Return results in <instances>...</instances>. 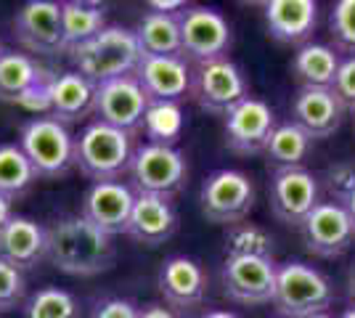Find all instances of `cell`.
Listing matches in <instances>:
<instances>
[{
  "label": "cell",
  "mask_w": 355,
  "mask_h": 318,
  "mask_svg": "<svg viewBox=\"0 0 355 318\" xmlns=\"http://www.w3.org/2000/svg\"><path fill=\"white\" fill-rule=\"evenodd\" d=\"M45 260L67 276H98L117 263L114 236L104 233L90 220L77 215H61L45 226Z\"/></svg>",
  "instance_id": "obj_1"
},
{
  "label": "cell",
  "mask_w": 355,
  "mask_h": 318,
  "mask_svg": "<svg viewBox=\"0 0 355 318\" xmlns=\"http://www.w3.org/2000/svg\"><path fill=\"white\" fill-rule=\"evenodd\" d=\"M141 59H144V53L135 40V32L119 27V24H106L88 43L69 51L74 72H80L93 85H101V82L125 75H135Z\"/></svg>",
  "instance_id": "obj_2"
},
{
  "label": "cell",
  "mask_w": 355,
  "mask_h": 318,
  "mask_svg": "<svg viewBox=\"0 0 355 318\" xmlns=\"http://www.w3.org/2000/svg\"><path fill=\"white\" fill-rule=\"evenodd\" d=\"M133 136L96 120L74 138V167L93 183L119 181L133 157Z\"/></svg>",
  "instance_id": "obj_3"
},
{
  "label": "cell",
  "mask_w": 355,
  "mask_h": 318,
  "mask_svg": "<svg viewBox=\"0 0 355 318\" xmlns=\"http://www.w3.org/2000/svg\"><path fill=\"white\" fill-rule=\"evenodd\" d=\"M334 303V287L329 276L308 263H282L276 271L273 308L282 318H313L329 313Z\"/></svg>",
  "instance_id": "obj_4"
},
{
  "label": "cell",
  "mask_w": 355,
  "mask_h": 318,
  "mask_svg": "<svg viewBox=\"0 0 355 318\" xmlns=\"http://www.w3.org/2000/svg\"><path fill=\"white\" fill-rule=\"evenodd\" d=\"M16 143L43 181H61L74 170V136L51 114L24 122Z\"/></svg>",
  "instance_id": "obj_5"
},
{
  "label": "cell",
  "mask_w": 355,
  "mask_h": 318,
  "mask_svg": "<svg viewBox=\"0 0 355 318\" xmlns=\"http://www.w3.org/2000/svg\"><path fill=\"white\" fill-rule=\"evenodd\" d=\"M202 215L215 226H236L250 218L254 207V183L241 170H215L209 173L199 191Z\"/></svg>",
  "instance_id": "obj_6"
},
{
  "label": "cell",
  "mask_w": 355,
  "mask_h": 318,
  "mask_svg": "<svg viewBox=\"0 0 355 318\" xmlns=\"http://www.w3.org/2000/svg\"><path fill=\"white\" fill-rule=\"evenodd\" d=\"M130 188L135 194H162L173 197L183 188L189 165L186 154L175 146H157V143H141L135 146L130 157Z\"/></svg>",
  "instance_id": "obj_7"
},
{
  "label": "cell",
  "mask_w": 355,
  "mask_h": 318,
  "mask_svg": "<svg viewBox=\"0 0 355 318\" xmlns=\"http://www.w3.org/2000/svg\"><path fill=\"white\" fill-rule=\"evenodd\" d=\"M270 212L284 226L300 228L321 202V183L305 167H284L273 170L268 186Z\"/></svg>",
  "instance_id": "obj_8"
},
{
  "label": "cell",
  "mask_w": 355,
  "mask_h": 318,
  "mask_svg": "<svg viewBox=\"0 0 355 318\" xmlns=\"http://www.w3.org/2000/svg\"><path fill=\"white\" fill-rule=\"evenodd\" d=\"M183 59L189 56L196 64L225 59L231 48V24L228 19L207 6H191L178 14Z\"/></svg>",
  "instance_id": "obj_9"
},
{
  "label": "cell",
  "mask_w": 355,
  "mask_h": 318,
  "mask_svg": "<svg viewBox=\"0 0 355 318\" xmlns=\"http://www.w3.org/2000/svg\"><path fill=\"white\" fill-rule=\"evenodd\" d=\"M191 98L209 114L225 117L247 98V80L228 56L196 64L191 77Z\"/></svg>",
  "instance_id": "obj_10"
},
{
  "label": "cell",
  "mask_w": 355,
  "mask_h": 318,
  "mask_svg": "<svg viewBox=\"0 0 355 318\" xmlns=\"http://www.w3.org/2000/svg\"><path fill=\"white\" fill-rule=\"evenodd\" d=\"M300 236L311 255L334 260L353 249L355 226L340 202L329 199V202H318V207L302 220Z\"/></svg>",
  "instance_id": "obj_11"
},
{
  "label": "cell",
  "mask_w": 355,
  "mask_h": 318,
  "mask_svg": "<svg viewBox=\"0 0 355 318\" xmlns=\"http://www.w3.org/2000/svg\"><path fill=\"white\" fill-rule=\"evenodd\" d=\"M276 125H279L276 112L263 98L247 96L241 104H236L225 114V122H223L225 146L241 157L263 154Z\"/></svg>",
  "instance_id": "obj_12"
},
{
  "label": "cell",
  "mask_w": 355,
  "mask_h": 318,
  "mask_svg": "<svg viewBox=\"0 0 355 318\" xmlns=\"http://www.w3.org/2000/svg\"><path fill=\"white\" fill-rule=\"evenodd\" d=\"M148 98L135 75H125L117 80H109L96 85V98H93V114L101 122L119 127L125 133H138L144 127V114H146Z\"/></svg>",
  "instance_id": "obj_13"
},
{
  "label": "cell",
  "mask_w": 355,
  "mask_h": 318,
  "mask_svg": "<svg viewBox=\"0 0 355 318\" xmlns=\"http://www.w3.org/2000/svg\"><path fill=\"white\" fill-rule=\"evenodd\" d=\"M16 43L37 53V56H59L64 51V30H61V3L53 0H30L14 16Z\"/></svg>",
  "instance_id": "obj_14"
},
{
  "label": "cell",
  "mask_w": 355,
  "mask_h": 318,
  "mask_svg": "<svg viewBox=\"0 0 355 318\" xmlns=\"http://www.w3.org/2000/svg\"><path fill=\"white\" fill-rule=\"evenodd\" d=\"M276 271L279 265L273 258H225L220 271L223 292L241 305L273 303Z\"/></svg>",
  "instance_id": "obj_15"
},
{
  "label": "cell",
  "mask_w": 355,
  "mask_h": 318,
  "mask_svg": "<svg viewBox=\"0 0 355 318\" xmlns=\"http://www.w3.org/2000/svg\"><path fill=\"white\" fill-rule=\"evenodd\" d=\"M133 204L135 191L130 188V183H90V188L83 197V204H80V215L109 236H119L128 231Z\"/></svg>",
  "instance_id": "obj_16"
},
{
  "label": "cell",
  "mask_w": 355,
  "mask_h": 318,
  "mask_svg": "<svg viewBox=\"0 0 355 318\" xmlns=\"http://www.w3.org/2000/svg\"><path fill=\"white\" fill-rule=\"evenodd\" d=\"M191 67L183 56H144L135 69V80L148 101L183 104L191 96Z\"/></svg>",
  "instance_id": "obj_17"
},
{
  "label": "cell",
  "mask_w": 355,
  "mask_h": 318,
  "mask_svg": "<svg viewBox=\"0 0 355 318\" xmlns=\"http://www.w3.org/2000/svg\"><path fill=\"white\" fill-rule=\"evenodd\" d=\"M347 109L331 88H300L292 98V122L308 136L329 138L342 127Z\"/></svg>",
  "instance_id": "obj_18"
},
{
  "label": "cell",
  "mask_w": 355,
  "mask_h": 318,
  "mask_svg": "<svg viewBox=\"0 0 355 318\" xmlns=\"http://www.w3.org/2000/svg\"><path fill=\"white\" fill-rule=\"evenodd\" d=\"M178 231V210L173 197L162 194H135V204L128 220L125 236L146 247H159Z\"/></svg>",
  "instance_id": "obj_19"
},
{
  "label": "cell",
  "mask_w": 355,
  "mask_h": 318,
  "mask_svg": "<svg viewBox=\"0 0 355 318\" xmlns=\"http://www.w3.org/2000/svg\"><path fill=\"white\" fill-rule=\"evenodd\" d=\"M266 8V24L273 40L286 46H308L318 27L315 0H270Z\"/></svg>",
  "instance_id": "obj_20"
},
{
  "label": "cell",
  "mask_w": 355,
  "mask_h": 318,
  "mask_svg": "<svg viewBox=\"0 0 355 318\" xmlns=\"http://www.w3.org/2000/svg\"><path fill=\"white\" fill-rule=\"evenodd\" d=\"M159 292L164 303L173 308H196L207 297V273L196 260L186 255L167 258L159 271Z\"/></svg>",
  "instance_id": "obj_21"
},
{
  "label": "cell",
  "mask_w": 355,
  "mask_h": 318,
  "mask_svg": "<svg viewBox=\"0 0 355 318\" xmlns=\"http://www.w3.org/2000/svg\"><path fill=\"white\" fill-rule=\"evenodd\" d=\"M0 260L21 273L37 268L45 260V226L24 215H14L0 231Z\"/></svg>",
  "instance_id": "obj_22"
},
{
  "label": "cell",
  "mask_w": 355,
  "mask_h": 318,
  "mask_svg": "<svg viewBox=\"0 0 355 318\" xmlns=\"http://www.w3.org/2000/svg\"><path fill=\"white\" fill-rule=\"evenodd\" d=\"M93 98H96V85L74 69L53 75L48 82L51 117H56L64 125H72L93 114Z\"/></svg>",
  "instance_id": "obj_23"
},
{
  "label": "cell",
  "mask_w": 355,
  "mask_h": 318,
  "mask_svg": "<svg viewBox=\"0 0 355 318\" xmlns=\"http://www.w3.org/2000/svg\"><path fill=\"white\" fill-rule=\"evenodd\" d=\"M48 77L51 75L32 59L30 53L3 51V56H0V101L21 104Z\"/></svg>",
  "instance_id": "obj_24"
},
{
  "label": "cell",
  "mask_w": 355,
  "mask_h": 318,
  "mask_svg": "<svg viewBox=\"0 0 355 318\" xmlns=\"http://www.w3.org/2000/svg\"><path fill=\"white\" fill-rule=\"evenodd\" d=\"M340 53L326 43H308L297 48L289 72L300 82V88H331L340 72Z\"/></svg>",
  "instance_id": "obj_25"
},
{
  "label": "cell",
  "mask_w": 355,
  "mask_h": 318,
  "mask_svg": "<svg viewBox=\"0 0 355 318\" xmlns=\"http://www.w3.org/2000/svg\"><path fill=\"white\" fill-rule=\"evenodd\" d=\"M133 32L144 56H183L178 14L148 11L141 16V21Z\"/></svg>",
  "instance_id": "obj_26"
},
{
  "label": "cell",
  "mask_w": 355,
  "mask_h": 318,
  "mask_svg": "<svg viewBox=\"0 0 355 318\" xmlns=\"http://www.w3.org/2000/svg\"><path fill=\"white\" fill-rule=\"evenodd\" d=\"M106 27V8L98 3L64 0L61 3V30H64V51L88 43Z\"/></svg>",
  "instance_id": "obj_27"
},
{
  "label": "cell",
  "mask_w": 355,
  "mask_h": 318,
  "mask_svg": "<svg viewBox=\"0 0 355 318\" xmlns=\"http://www.w3.org/2000/svg\"><path fill=\"white\" fill-rule=\"evenodd\" d=\"M313 138L297 127L295 122H284V125H276V130L270 133V141L266 146V157L268 165H273L276 170H284V167H302L305 157L311 154Z\"/></svg>",
  "instance_id": "obj_28"
},
{
  "label": "cell",
  "mask_w": 355,
  "mask_h": 318,
  "mask_svg": "<svg viewBox=\"0 0 355 318\" xmlns=\"http://www.w3.org/2000/svg\"><path fill=\"white\" fill-rule=\"evenodd\" d=\"M37 181V173L30 165L27 154L19 143H0V197L19 199Z\"/></svg>",
  "instance_id": "obj_29"
},
{
  "label": "cell",
  "mask_w": 355,
  "mask_h": 318,
  "mask_svg": "<svg viewBox=\"0 0 355 318\" xmlns=\"http://www.w3.org/2000/svg\"><path fill=\"white\" fill-rule=\"evenodd\" d=\"M183 109L180 104H170V101H148L146 114H144V136L146 143H157V146H175L178 138L183 136Z\"/></svg>",
  "instance_id": "obj_30"
},
{
  "label": "cell",
  "mask_w": 355,
  "mask_h": 318,
  "mask_svg": "<svg viewBox=\"0 0 355 318\" xmlns=\"http://www.w3.org/2000/svg\"><path fill=\"white\" fill-rule=\"evenodd\" d=\"M83 305L72 292L61 287H43L32 292L21 305V318H80Z\"/></svg>",
  "instance_id": "obj_31"
},
{
  "label": "cell",
  "mask_w": 355,
  "mask_h": 318,
  "mask_svg": "<svg viewBox=\"0 0 355 318\" xmlns=\"http://www.w3.org/2000/svg\"><path fill=\"white\" fill-rule=\"evenodd\" d=\"M225 258H273V236L254 223H236L225 233Z\"/></svg>",
  "instance_id": "obj_32"
},
{
  "label": "cell",
  "mask_w": 355,
  "mask_h": 318,
  "mask_svg": "<svg viewBox=\"0 0 355 318\" xmlns=\"http://www.w3.org/2000/svg\"><path fill=\"white\" fill-rule=\"evenodd\" d=\"M329 35L334 40V51L355 56V0H340L329 14Z\"/></svg>",
  "instance_id": "obj_33"
},
{
  "label": "cell",
  "mask_w": 355,
  "mask_h": 318,
  "mask_svg": "<svg viewBox=\"0 0 355 318\" xmlns=\"http://www.w3.org/2000/svg\"><path fill=\"white\" fill-rule=\"evenodd\" d=\"M27 281H24V273L14 268L11 263L0 260V316L3 313H11L16 308H21L27 300Z\"/></svg>",
  "instance_id": "obj_34"
},
{
  "label": "cell",
  "mask_w": 355,
  "mask_h": 318,
  "mask_svg": "<svg viewBox=\"0 0 355 318\" xmlns=\"http://www.w3.org/2000/svg\"><path fill=\"white\" fill-rule=\"evenodd\" d=\"M331 91L337 93V98L345 104L347 112H355V56L342 59L340 72H337V77H334Z\"/></svg>",
  "instance_id": "obj_35"
},
{
  "label": "cell",
  "mask_w": 355,
  "mask_h": 318,
  "mask_svg": "<svg viewBox=\"0 0 355 318\" xmlns=\"http://www.w3.org/2000/svg\"><path fill=\"white\" fill-rule=\"evenodd\" d=\"M90 318H141V308L133 300L106 297V300H98L93 305Z\"/></svg>",
  "instance_id": "obj_36"
},
{
  "label": "cell",
  "mask_w": 355,
  "mask_h": 318,
  "mask_svg": "<svg viewBox=\"0 0 355 318\" xmlns=\"http://www.w3.org/2000/svg\"><path fill=\"white\" fill-rule=\"evenodd\" d=\"M148 8L151 11H159V14H180L186 8V3L183 0H151Z\"/></svg>",
  "instance_id": "obj_37"
},
{
  "label": "cell",
  "mask_w": 355,
  "mask_h": 318,
  "mask_svg": "<svg viewBox=\"0 0 355 318\" xmlns=\"http://www.w3.org/2000/svg\"><path fill=\"white\" fill-rule=\"evenodd\" d=\"M141 318H178L170 308H164L159 303H151L146 308H141Z\"/></svg>",
  "instance_id": "obj_38"
},
{
  "label": "cell",
  "mask_w": 355,
  "mask_h": 318,
  "mask_svg": "<svg viewBox=\"0 0 355 318\" xmlns=\"http://www.w3.org/2000/svg\"><path fill=\"white\" fill-rule=\"evenodd\" d=\"M340 204L345 207V210H347V215H350V220H353V226H355V183L350 186V191L342 197Z\"/></svg>",
  "instance_id": "obj_39"
},
{
  "label": "cell",
  "mask_w": 355,
  "mask_h": 318,
  "mask_svg": "<svg viewBox=\"0 0 355 318\" xmlns=\"http://www.w3.org/2000/svg\"><path fill=\"white\" fill-rule=\"evenodd\" d=\"M14 218V210H11V199L0 197V231L6 228V223Z\"/></svg>",
  "instance_id": "obj_40"
},
{
  "label": "cell",
  "mask_w": 355,
  "mask_h": 318,
  "mask_svg": "<svg viewBox=\"0 0 355 318\" xmlns=\"http://www.w3.org/2000/svg\"><path fill=\"white\" fill-rule=\"evenodd\" d=\"M347 303H350V308H355V265L350 268V273H347Z\"/></svg>",
  "instance_id": "obj_41"
},
{
  "label": "cell",
  "mask_w": 355,
  "mask_h": 318,
  "mask_svg": "<svg viewBox=\"0 0 355 318\" xmlns=\"http://www.w3.org/2000/svg\"><path fill=\"white\" fill-rule=\"evenodd\" d=\"M199 318H241V316L231 313V310H207L205 316H199Z\"/></svg>",
  "instance_id": "obj_42"
},
{
  "label": "cell",
  "mask_w": 355,
  "mask_h": 318,
  "mask_svg": "<svg viewBox=\"0 0 355 318\" xmlns=\"http://www.w3.org/2000/svg\"><path fill=\"white\" fill-rule=\"evenodd\" d=\"M340 318H355V308H347V310H345Z\"/></svg>",
  "instance_id": "obj_43"
},
{
  "label": "cell",
  "mask_w": 355,
  "mask_h": 318,
  "mask_svg": "<svg viewBox=\"0 0 355 318\" xmlns=\"http://www.w3.org/2000/svg\"><path fill=\"white\" fill-rule=\"evenodd\" d=\"M313 318H334V316H329V313H321V316H313Z\"/></svg>",
  "instance_id": "obj_44"
},
{
  "label": "cell",
  "mask_w": 355,
  "mask_h": 318,
  "mask_svg": "<svg viewBox=\"0 0 355 318\" xmlns=\"http://www.w3.org/2000/svg\"><path fill=\"white\" fill-rule=\"evenodd\" d=\"M0 56H3V43H0Z\"/></svg>",
  "instance_id": "obj_45"
},
{
  "label": "cell",
  "mask_w": 355,
  "mask_h": 318,
  "mask_svg": "<svg viewBox=\"0 0 355 318\" xmlns=\"http://www.w3.org/2000/svg\"><path fill=\"white\" fill-rule=\"evenodd\" d=\"M353 127H355V112H353Z\"/></svg>",
  "instance_id": "obj_46"
}]
</instances>
